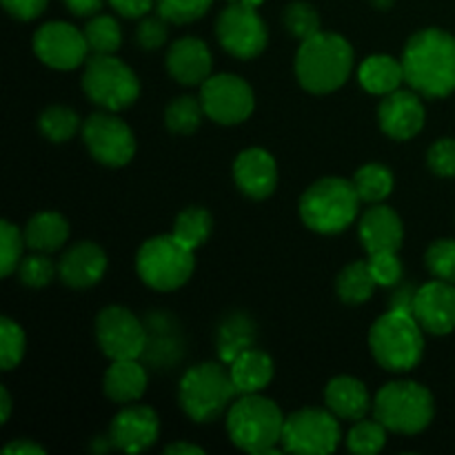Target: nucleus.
<instances>
[{"label":"nucleus","instance_id":"f257e3e1","mask_svg":"<svg viewBox=\"0 0 455 455\" xmlns=\"http://www.w3.org/2000/svg\"><path fill=\"white\" fill-rule=\"evenodd\" d=\"M404 83L427 98H444L455 92V38L429 27L407 40L403 52Z\"/></svg>","mask_w":455,"mask_h":455},{"label":"nucleus","instance_id":"f03ea898","mask_svg":"<svg viewBox=\"0 0 455 455\" xmlns=\"http://www.w3.org/2000/svg\"><path fill=\"white\" fill-rule=\"evenodd\" d=\"M354 49L342 36L320 34L302 40L296 53L298 83L311 93H331L349 80Z\"/></svg>","mask_w":455,"mask_h":455},{"label":"nucleus","instance_id":"7ed1b4c3","mask_svg":"<svg viewBox=\"0 0 455 455\" xmlns=\"http://www.w3.org/2000/svg\"><path fill=\"white\" fill-rule=\"evenodd\" d=\"M284 420L278 404L258 394H244L227 413V434L231 443L247 453H278L283 444Z\"/></svg>","mask_w":455,"mask_h":455},{"label":"nucleus","instance_id":"20e7f679","mask_svg":"<svg viewBox=\"0 0 455 455\" xmlns=\"http://www.w3.org/2000/svg\"><path fill=\"white\" fill-rule=\"evenodd\" d=\"M425 329L409 311L389 309L373 323L369 331V349L387 371H411L425 354Z\"/></svg>","mask_w":455,"mask_h":455},{"label":"nucleus","instance_id":"39448f33","mask_svg":"<svg viewBox=\"0 0 455 455\" xmlns=\"http://www.w3.org/2000/svg\"><path fill=\"white\" fill-rule=\"evenodd\" d=\"M360 196L354 180L323 178L314 182L300 198V218L311 231L323 235L349 229L358 216Z\"/></svg>","mask_w":455,"mask_h":455},{"label":"nucleus","instance_id":"423d86ee","mask_svg":"<svg viewBox=\"0 0 455 455\" xmlns=\"http://www.w3.org/2000/svg\"><path fill=\"white\" fill-rule=\"evenodd\" d=\"M235 391L231 371L220 363H203L187 369L178 385V400L194 422H212L231 404Z\"/></svg>","mask_w":455,"mask_h":455},{"label":"nucleus","instance_id":"0eeeda50","mask_svg":"<svg viewBox=\"0 0 455 455\" xmlns=\"http://www.w3.org/2000/svg\"><path fill=\"white\" fill-rule=\"evenodd\" d=\"M435 413L434 395L411 380L389 382L373 400V416L394 434L416 435L431 425Z\"/></svg>","mask_w":455,"mask_h":455},{"label":"nucleus","instance_id":"6e6552de","mask_svg":"<svg viewBox=\"0 0 455 455\" xmlns=\"http://www.w3.org/2000/svg\"><path fill=\"white\" fill-rule=\"evenodd\" d=\"M196 267L194 249L182 244L173 234L149 238L136 256V271L147 287L156 291L180 289Z\"/></svg>","mask_w":455,"mask_h":455},{"label":"nucleus","instance_id":"1a4fd4ad","mask_svg":"<svg viewBox=\"0 0 455 455\" xmlns=\"http://www.w3.org/2000/svg\"><path fill=\"white\" fill-rule=\"evenodd\" d=\"M83 89L89 100L107 111H123L140 96V83L132 67L114 53H93L83 71Z\"/></svg>","mask_w":455,"mask_h":455},{"label":"nucleus","instance_id":"9d476101","mask_svg":"<svg viewBox=\"0 0 455 455\" xmlns=\"http://www.w3.org/2000/svg\"><path fill=\"white\" fill-rule=\"evenodd\" d=\"M340 444V425L331 411L302 409L284 420L283 449L300 455H327Z\"/></svg>","mask_w":455,"mask_h":455},{"label":"nucleus","instance_id":"9b49d317","mask_svg":"<svg viewBox=\"0 0 455 455\" xmlns=\"http://www.w3.org/2000/svg\"><path fill=\"white\" fill-rule=\"evenodd\" d=\"M83 140L89 154L105 167H124L136 154V138L116 111H98L83 123Z\"/></svg>","mask_w":455,"mask_h":455},{"label":"nucleus","instance_id":"f8f14e48","mask_svg":"<svg viewBox=\"0 0 455 455\" xmlns=\"http://www.w3.org/2000/svg\"><path fill=\"white\" fill-rule=\"evenodd\" d=\"M200 102L207 118L218 124H240L253 114L256 98L247 80L235 74L209 76L200 84Z\"/></svg>","mask_w":455,"mask_h":455},{"label":"nucleus","instance_id":"ddd939ff","mask_svg":"<svg viewBox=\"0 0 455 455\" xmlns=\"http://www.w3.org/2000/svg\"><path fill=\"white\" fill-rule=\"evenodd\" d=\"M98 347L109 360H138L145 355L149 333L124 307H105L96 318Z\"/></svg>","mask_w":455,"mask_h":455},{"label":"nucleus","instance_id":"4468645a","mask_svg":"<svg viewBox=\"0 0 455 455\" xmlns=\"http://www.w3.org/2000/svg\"><path fill=\"white\" fill-rule=\"evenodd\" d=\"M216 36L227 53L249 60L265 52L267 40V25L258 16L256 7L247 3H229L225 12H220L216 20Z\"/></svg>","mask_w":455,"mask_h":455},{"label":"nucleus","instance_id":"2eb2a0df","mask_svg":"<svg viewBox=\"0 0 455 455\" xmlns=\"http://www.w3.org/2000/svg\"><path fill=\"white\" fill-rule=\"evenodd\" d=\"M89 52L92 49L84 38V31L76 29L69 22H47L34 34V53L52 69H76L87 62Z\"/></svg>","mask_w":455,"mask_h":455},{"label":"nucleus","instance_id":"dca6fc26","mask_svg":"<svg viewBox=\"0 0 455 455\" xmlns=\"http://www.w3.org/2000/svg\"><path fill=\"white\" fill-rule=\"evenodd\" d=\"M158 434V413L145 404H129L111 420L109 443L124 453H140L154 447Z\"/></svg>","mask_w":455,"mask_h":455},{"label":"nucleus","instance_id":"f3484780","mask_svg":"<svg viewBox=\"0 0 455 455\" xmlns=\"http://www.w3.org/2000/svg\"><path fill=\"white\" fill-rule=\"evenodd\" d=\"M413 315L431 336H447L455 329V284L435 278L416 291Z\"/></svg>","mask_w":455,"mask_h":455},{"label":"nucleus","instance_id":"a211bd4d","mask_svg":"<svg viewBox=\"0 0 455 455\" xmlns=\"http://www.w3.org/2000/svg\"><path fill=\"white\" fill-rule=\"evenodd\" d=\"M378 120H380L382 132L394 140H409L418 136L425 127L427 111L422 105L418 92H395L387 93L385 100L378 107Z\"/></svg>","mask_w":455,"mask_h":455},{"label":"nucleus","instance_id":"6ab92c4d","mask_svg":"<svg viewBox=\"0 0 455 455\" xmlns=\"http://www.w3.org/2000/svg\"><path fill=\"white\" fill-rule=\"evenodd\" d=\"M234 180L249 198H269L278 185V167H275L274 156L260 147H249L240 151L234 163Z\"/></svg>","mask_w":455,"mask_h":455},{"label":"nucleus","instance_id":"aec40b11","mask_svg":"<svg viewBox=\"0 0 455 455\" xmlns=\"http://www.w3.org/2000/svg\"><path fill=\"white\" fill-rule=\"evenodd\" d=\"M107 271V253L96 243H76L62 253L58 275L71 289H89L100 283Z\"/></svg>","mask_w":455,"mask_h":455},{"label":"nucleus","instance_id":"412c9836","mask_svg":"<svg viewBox=\"0 0 455 455\" xmlns=\"http://www.w3.org/2000/svg\"><path fill=\"white\" fill-rule=\"evenodd\" d=\"M213 58L207 44L194 36L176 40L167 52V71L176 83L194 87L212 76Z\"/></svg>","mask_w":455,"mask_h":455},{"label":"nucleus","instance_id":"4be33fe9","mask_svg":"<svg viewBox=\"0 0 455 455\" xmlns=\"http://www.w3.org/2000/svg\"><path fill=\"white\" fill-rule=\"evenodd\" d=\"M358 234L367 253L398 251L403 247L404 227L394 209L378 203L367 209V213L360 220Z\"/></svg>","mask_w":455,"mask_h":455},{"label":"nucleus","instance_id":"5701e85b","mask_svg":"<svg viewBox=\"0 0 455 455\" xmlns=\"http://www.w3.org/2000/svg\"><path fill=\"white\" fill-rule=\"evenodd\" d=\"M324 403L336 418L363 420L371 409V395L358 378L338 376L324 389Z\"/></svg>","mask_w":455,"mask_h":455},{"label":"nucleus","instance_id":"b1692460","mask_svg":"<svg viewBox=\"0 0 455 455\" xmlns=\"http://www.w3.org/2000/svg\"><path fill=\"white\" fill-rule=\"evenodd\" d=\"M102 389L109 400L118 404L136 403L147 391V371L138 360H111L102 378Z\"/></svg>","mask_w":455,"mask_h":455},{"label":"nucleus","instance_id":"393cba45","mask_svg":"<svg viewBox=\"0 0 455 455\" xmlns=\"http://www.w3.org/2000/svg\"><path fill=\"white\" fill-rule=\"evenodd\" d=\"M231 380L240 395L258 394L274 380V360L260 349H247L229 364Z\"/></svg>","mask_w":455,"mask_h":455},{"label":"nucleus","instance_id":"a878e982","mask_svg":"<svg viewBox=\"0 0 455 455\" xmlns=\"http://www.w3.org/2000/svg\"><path fill=\"white\" fill-rule=\"evenodd\" d=\"M69 238V222L56 212H40L25 227V243L31 251L53 253Z\"/></svg>","mask_w":455,"mask_h":455},{"label":"nucleus","instance_id":"bb28decb","mask_svg":"<svg viewBox=\"0 0 455 455\" xmlns=\"http://www.w3.org/2000/svg\"><path fill=\"white\" fill-rule=\"evenodd\" d=\"M358 80L369 93L376 96H387V93L400 89L404 83V67L403 60L378 53V56H369L358 67Z\"/></svg>","mask_w":455,"mask_h":455},{"label":"nucleus","instance_id":"cd10ccee","mask_svg":"<svg viewBox=\"0 0 455 455\" xmlns=\"http://www.w3.org/2000/svg\"><path fill=\"white\" fill-rule=\"evenodd\" d=\"M256 340V327L243 314H234L218 329V354L222 363L231 364L243 351L251 349Z\"/></svg>","mask_w":455,"mask_h":455},{"label":"nucleus","instance_id":"c85d7f7f","mask_svg":"<svg viewBox=\"0 0 455 455\" xmlns=\"http://www.w3.org/2000/svg\"><path fill=\"white\" fill-rule=\"evenodd\" d=\"M376 280H373L371 269H369L367 260H358L347 265L340 271L336 280L338 296L347 305H363L369 298L373 296V289H376Z\"/></svg>","mask_w":455,"mask_h":455},{"label":"nucleus","instance_id":"c756f323","mask_svg":"<svg viewBox=\"0 0 455 455\" xmlns=\"http://www.w3.org/2000/svg\"><path fill=\"white\" fill-rule=\"evenodd\" d=\"M213 229V218L207 209L203 207H187L185 212H180L173 220V231L172 234L180 240L182 244H187L189 249H198L207 243V238L212 235Z\"/></svg>","mask_w":455,"mask_h":455},{"label":"nucleus","instance_id":"7c9ffc66","mask_svg":"<svg viewBox=\"0 0 455 455\" xmlns=\"http://www.w3.org/2000/svg\"><path fill=\"white\" fill-rule=\"evenodd\" d=\"M354 187L363 203L378 204L394 191V173L385 164L369 163L355 172Z\"/></svg>","mask_w":455,"mask_h":455},{"label":"nucleus","instance_id":"2f4dec72","mask_svg":"<svg viewBox=\"0 0 455 455\" xmlns=\"http://www.w3.org/2000/svg\"><path fill=\"white\" fill-rule=\"evenodd\" d=\"M203 102L200 98L194 96H180L173 98L167 105V111H164V123H167V129L172 133H178V136H189L203 123Z\"/></svg>","mask_w":455,"mask_h":455},{"label":"nucleus","instance_id":"473e14b6","mask_svg":"<svg viewBox=\"0 0 455 455\" xmlns=\"http://www.w3.org/2000/svg\"><path fill=\"white\" fill-rule=\"evenodd\" d=\"M38 127L43 136L52 142H67L78 133L80 118L74 109L62 105H52L40 114Z\"/></svg>","mask_w":455,"mask_h":455},{"label":"nucleus","instance_id":"72a5a7b5","mask_svg":"<svg viewBox=\"0 0 455 455\" xmlns=\"http://www.w3.org/2000/svg\"><path fill=\"white\" fill-rule=\"evenodd\" d=\"M84 38L93 53H116L123 43V31L116 18L96 13L84 27Z\"/></svg>","mask_w":455,"mask_h":455},{"label":"nucleus","instance_id":"f704fd0d","mask_svg":"<svg viewBox=\"0 0 455 455\" xmlns=\"http://www.w3.org/2000/svg\"><path fill=\"white\" fill-rule=\"evenodd\" d=\"M387 427L380 420H360L351 427L347 435V449L358 455H376L385 449L387 443Z\"/></svg>","mask_w":455,"mask_h":455},{"label":"nucleus","instance_id":"c9c22d12","mask_svg":"<svg viewBox=\"0 0 455 455\" xmlns=\"http://www.w3.org/2000/svg\"><path fill=\"white\" fill-rule=\"evenodd\" d=\"M25 347L27 340L20 324L3 315L0 318V367L4 371H12L13 367H18L22 355H25Z\"/></svg>","mask_w":455,"mask_h":455},{"label":"nucleus","instance_id":"e433bc0d","mask_svg":"<svg viewBox=\"0 0 455 455\" xmlns=\"http://www.w3.org/2000/svg\"><path fill=\"white\" fill-rule=\"evenodd\" d=\"M284 27L298 40H307L323 31L320 29V13L315 12L314 4L305 3V0H296L284 9Z\"/></svg>","mask_w":455,"mask_h":455},{"label":"nucleus","instance_id":"4c0bfd02","mask_svg":"<svg viewBox=\"0 0 455 455\" xmlns=\"http://www.w3.org/2000/svg\"><path fill=\"white\" fill-rule=\"evenodd\" d=\"M22 247H27L25 234L9 220L0 222V274L9 278L22 260Z\"/></svg>","mask_w":455,"mask_h":455},{"label":"nucleus","instance_id":"58836bf2","mask_svg":"<svg viewBox=\"0 0 455 455\" xmlns=\"http://www.w3.org/2000/svg\"><path fill=\"white\" fill-rule=\"evenodd\" d=\"M18 278H20L22 284L31 289H40V287H47L49 283L53 280L56 275L58 267L53 265V260L49 258V253H40L34 251L31 256L22 258L20 265H18Z\"/></svg>","mask_w":455,"mask_h":455},{"label":"nucleus","instance_id":"ea45409f","mask_svg":"<svg viewBox=\"0 0 455 455\" xmlns=\"http://www.w3.org/2000/svg\"><path fill=\"white\" fill-rule=\"evenodd\" d=\"M425 262H427V269L431 271L434 278L455 284V240L453 238L435 240V243L427 249Z\"/></svg>","mask_w":455,"mask_h":455},{"label":"nucleus","instance_id":"a19ab883","mask_svg":"<svg viewBox=\"0 0 455 455\" xmlns=\"http://www.w3.org/2000/svg\"><path fill=\"white\" fill-rule=\"evenodd\" d=\"M209 7H212V0H156L158 16L176 25L198 20L209 12Z\"/></svg>","mask_w":455,"mask_h":455},{"label":"nucleus","instance_id":"79ce46f5","mask_svg":"<svg viewBox=\"0 0 455 455\" xmlns=\"http://www.w3.org/2000/svg\"><path fill=\"white\" fill-rule=\"evenodd\" d=\"M367 262L378 287H395L403 280V262L398 251L369 253Z\"/></svg>","mask_w":455,"mask_h":455},{"label":"nucleus","instance_id":"37998d69","mask_svg":"<svg viewBox=\"0 0 455 455\" xmlns=\"http://www.w3.org/2000/svg\"><path fill=\"white\" fill-rule=\"evenodd\" d=\"M427 163L435 176L453 178L455 176V138H443L434 142L427 154Z\"/></svg>","mask_w":455,"mask_h":455},{"label":"nucleus","instance_id":"c03bdc74","mask_svg":"<svg viewBox=\"0 0 455 455\" xmlns=\"http://www.w3.org/2000/svg\"><path fill=\"white\" fill-rule=\"evenodd\" d=\"M167 20H164L163 16L145 18L136 29V43L140 44L142 49H147V52H156V49H160L167 43Z\"/></svg>","mask_w":455,"mask_h":455},{"label":"nucleus","instance_id":"a18cd8bd","mask_svg":"<svg viewBox=\"0 0 455 455\" xmlns=\"http://www.w3.org/2000/svg\"><path fill=\"white\" fill-rule=\"evenodd\" d=\"M49 0H3L4 9L18 20H34L44 12Z\"/></svg>","mask_w":455,"mask_h":455},{"label":"nucleus","instance_id":"49530a36","mask_svg":"<svg viewBox=\"0 0 455 455\" xmlns=\"http://www.w3.org/2000/svg\"><path fill=\"white\" fill-rule=\"evenodd\" d=\"M111 7L124 18H142L151 12L156 0H109Z\"/></svg>","mask_w":455,"mask_h":455},{"label":"nucleus","instance_id":"de8ad7c7","mask_svg":"<svg viewBox=\"0 0 455 455\" xmlns=\"http://www.w3.org/2000/svg\"><path fill=\"white\" fill-rule=\"evenodd\" d=\"M65 4L76 16H96L102 4H105V0H65Z\"/></svg>","mask_w":455,"mask_h":455},{"label":"nucleus","instance_id":"09e8293b","mask_svg":"<svg viewBox=\"0 0 455 455\" xmlns=\"http://www.w3.org/2000/svg\"><path fill=\"white\" fill-rule=\"evenodd\" d=\"M4 455H44V449L38 447L36 443H31V440L22 438V440H13L12 444H7V447L3 449Z\"/></svg>","mask_w":455,"mask_h":455},{"label":"nucleus","instance_id":"8fccbe9b","mask_svg":"<svg viewBox=\"0 0 455 455\" xmlns=\"http://www.w3.org/2000/svg\"><path fill=\"white\" fill-rule=\"evenodd\" d=\"M416 291H418V289H413L411 284H409V287L400 289V291L394 296V300H391V309H400V311H409V314H413Z\"/></svg>","mask_w":455,"mask_h":455},{"label":"nucleus","instance_id":"3c124183","mask_svg":"<svg viewBox=\"0 0 455 455\" xmlns=\"http://www.w3.org/2000/svg\"><path fill=\"white\" fill-rule=\"evenodd\" d=\"M164 453H167V455H182V453L203 455L204 449L196 447V444H189V443H176V444H169V447L164 449Z\"/></svg>","mask_w":455,"mask_h":455},{"label":"nucleus","instance_id":"603ef678","mask_svg":"<svg viewBox=\"0 0 455 455\" xmlns=\"http://www.w3.org/2000/svg\"><path fill=\"white\" fill-rule=\"evenodd\" d=\"M0 404H3V413H0V422H7L9 420V413H12V398H9V391L4 389H0Z\"/></svg>","mask_w":455,"mask_h":455},{"label":"nucleus","instance_id":"864d4df0","mask_svg":"<svg viewBox=\"0 0 455 455\" xmlns=\"http://www.w3.org/2000/svg\"><path fill=\"white\" fill-rule=\"evenodd\" d=\"M371 3H373V7H378V9H389V7H394L395 0H371Z\"/></svg>","mask_w":455,"mask_h":455},{"label":"nucleus","instance_id":"5fc2aeb1","mask_svg":"<svg viewBox=\"0 0 455 455\" xmlns=\"http://www.w3.org/2000/svg\"><path fill=\"white\" fill-rule=\"evenodd\" d=\"M243 3L251 4V7H258V4H260V3H262V0H243Z\"/></svg>","mask_w":455,"mask_h":455},{"label":"nucleus","instance_id":"6e6d98bb","mask_svg":"<svg viewBox=\"0 0 455 455\" xmlns=\"http://www.w3.org/2000/svg\"><path fill=\"white\" fill-rule=\"evenodd\" d=\"M229 3H243V0H229Z\"/></svg>","mask_w":455,"mask_h":455}]
</instances>
